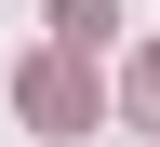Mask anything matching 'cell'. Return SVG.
I'll list each match as a JSON object with an SVG mask.
<instances>
[{"label":"cell","mask_w":160,"mask_h":147,"mask_svg":"<svg viewBox=\"0 0 160 147\" xmlns=\"http://www.w3.org/2000/svg\"><path fill=\"white\" fill-rule=\"evenodd\" d=\"M27 120H40V134H93V80H80V54H40V67H27Z\"/></svg>","instance_id":"obj_1"},{"label":"cell","mask_w":160,"mask_h":147,"mask_svg":"<svg viewBox=\"0 0 160 147\" xmlns=\"http://www.w3.org/2000/svg\"><path fill=\"white\" fill-rule=\"evenodd\" d=\"M107 27H120V0H53V40H67V54H93Z\"/></svg>","instance_id":"obj_2"},{"label":"cell","mask_w":160,"mask_h":147,"mask_svg":"<svg viewBox=\"0 0 160 147\" xmlns=\"http://www.w3.org/2000/svg\"><path fill=\"white\" fill-rule=\"evenodd\" d=\"M120 94H133V120H160V40L133 54V80H120Z\"/></svg>","instance_id":"obj_3"}]
</instances>
